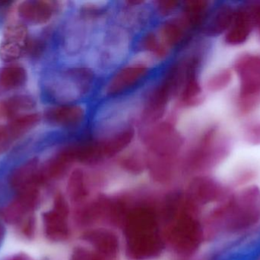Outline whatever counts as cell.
Instances as JSON below:
<instances>
[{
  "instance_id": "6da1fadb",
  "label": "cell",
  "mask_w": 260,
  "mask_h": 260,
  "mask_svg": "<svg viewBox=\"0 0 260 260\" xmlns=\"http://www.w3.org/2000/svg\"><path fill=\"white\" fill-rule=\"evenodd\" d=\"M133 34L117 21L105 24L94 41V61L91 67L99 73L110 75L127 63L130 50L134 47Z\"/></svg>"
},
{
  "instance_id": "7a4b0ae2",
  "label": "cell",
  "mask_w": 260,
  "mask_h": 260,
  "mask_svg": "<svg viewBox=\"0 0 260 260\" xmlns=\"http://www.w3.org/2000/svg\"><path fill=\"white\" fill-rule=\"evenodd\" d=\"M98 79L99 73L91 65L76 64L50 79L47 93L56 105L83 103L94 93Z\"/></svg>"
},
{
  "instance_id": "3957f363",
  "label": "cell",
  "mask_w": 260,
  "mask_h": 260,
  "mask_svg": "<svg viewBox=\"0 0 260 260\" xmlns=\"http://www.w3.org/2000/svg\"><path fill=\"white\" fill-rule=\"evenodd\" d=\"M126 250L133 259H149L160 251L161 241L157 232L155 214L139 208L132 211L125 221Z\"/></svg>"
},
{
  "instance_id": "277c9868",
  "label": "cell",
  "mask_w": 260,
  "mask_h": 260,
  "mask_svg": "<svg viewBox=\"0 0 260 260\" xmlns=\"http://www.w3.org/2000/svg\"><path fill=\"white\" fill-rule=\"evenodd\" d=\"M230 140L216 125L205 129L189 147L183 166L189 170H204L221 163L230 153Z\"/></svg>"
},
{
  "instance_id": "5b68a950",
  "label": "cell",
  "mask_w": 260,
  "mask_h": 260,
  "mask_svg": "<svg viewBox=\"0 0 260 260\" xmlns=\"http://www.w3.org/2000/svg\"><path fill=\"white\" fill-rule=\"evenodd\" d=\"M257 186L240 189L229 197L218 207L215 216L222 222L226 230L238 232L246 230L260 218V194Z\"/></svg>"
},
{
  "instance_id": "8992f818",
  "label": "cell",
  "mask_w": 260,
  "mask_h": 260,
  "mask_svg": "<svg viewBox=\"0 0 260 260\" xmlns=\"http://www.w3.org/2000/svg\"><path fill=\"white\" fill-rule=\"evenodd\" d=\"M139 138L149 155L165 158L177 159L186 145L185 136L171 119L142 127Z\"/></svg>"
},
{
  "instance_id": "52a82bcc",
  "label": "cell",
  "mask_w": 260,
  "mask_h": 260,
  "mask_svg": "<svg viewBox=\"0 0 260 260\" xmlns=\"http://www.w3.org/2000/svg\"><path fill=\"white\" fill-rule=\"evenodd\" d=\"M232 70L239 82L238 110L241 114H250L260 106V54L242 53L235 60Z\"/></svg>"
},
{
  "instance_id": "ba28073f",
  "label": "cell",
  "mask_w": 260,
  "mask_h": 260,
  "mask_svg": "<svg viewBox=\"0 0 260 260\" xmlns=\"http://www.w3.org/2000/svg\"><path fill=\"white\" fill-rule=\"evenodd\" d=\"M151 62L136 60L129 61L108 76L102 86L105 99H122L129 96L145 85L153 73Z\"/></svg>"
},
{
  "instance_id": "9c48e42d",
  "label": "cell",
  "mask_w": 260,
  "mask_h": 260,
  "mask_svg": "<svg viewBox=\"0 0 260 260\" xmlns=\"http://www.w3.org/2000/svg\"><path fill=\"white\" fill-rule=\"evenodd\" d=\"M99 25L76 12L67 22L62 34V45L66 52L70 56H82L94 45L98 35L95 31Z\"/></svg>"
},
{
  "instance_id": "30bf717a",
  "label": "cell",
  "mask_w": 260,
  "mask_h": 260,
  "mask_svg": "<svg viewBox=\"0 0 260 260\" xmlns=\"http://www.w3.org/2000/svg\"><path fill=\"white\" fill-rule=\"evenodd\" d=\"M168 241L178 253L190 254L200 245L201 228L190 214L181 213L168 230Z\"/></svg>"
},
{
  "instance_id": "8fae6325",
  "label": "cell",
  "mask_w": 260,
  "mask_h": 260,
  "mask_svg": "<svg viewBox=\"0 0 260 260\" xmlns=\"http://www.w3.org/2000/svg\"><path fill=\"white\" fill-rule=\"evenodd\" d=\"M44 118L53 126L69 131H77L85 125L88 111L83 103L56 105L45 111Z\"/></svg>"
},
{
  "instance_id": "7c38bea8",
  "label": "cell",
  "mask_w": 260,
  "mask_h": 260,
  "mask_svg": "<svg viewBox=\"0 0 260 260\" xmlns=\"http://www.w3.org/2000/svg\"><path fill=\"white\" fill-rule=\"evenodd\" d=\"M28 44L27 27L19 21H12L5 30L0 44V58L7 62L18 60L27 50Z\"/></svg>"
},
{
  "instance_id": "4fadbf2b",
  "label": "cell",
  "mask_w": 260,
  "mask_h": 260,
  "mask_svg": "<svg viewBox=\"0 0 260 260\" xmlns=\"http://www.w3.org/2000/svg\"><path fill=\"white\" fill-rule=\"evenodd\" d=\"M69 209L65 198L61 195H56L52 210L44 214V232L52 241H63L70 235L67 218Z\"/></svg>"
},
{
  "instance_id": "5bb4252c",
  "label": "cell",
  "mask_w": 260,
  "mask_h": 260,
  "mask_svg": "<svg viewBox=\"0 0 260 260\" xmlns=\"http://www.w3.org/2000/svg\"><path fill=\"white\" fill-rule=\"evenodd\" d=\"M39 187L30 188L18 192L16 198L4 208L2 217L9 224L22 222L39 203Z\"/></svg>"
},
{
  "instance_id": "9a60e30c",
  "label": "cell",
  "mask_w": 260,
  "mask_h": 260,
  "mask_svg": "<svg viewBox=\"0 0 260 260\" xmlns=\"http://www.w3.org/2000/svg\"><path fill=\"white\" fill-rule=\"evenodd\" d=\"M255 31L250 5L237 6L235 18L224 35L226 44L232 47L245 44Z\"/></svg>"
},
{
  "instance_id": "2e32d148",
  "label": "cell",
  "mask_w": 260,
  "mask_h": 260,
  "mask_svg": "<svg viewBox=\"0 0 260 260\" xmlns=\"http://www.w3.org/2000/svg\"><path fill=\"white\" fill-rule=\"evenodd\" d=\"M157 31L171 51L181 48L188 44L192 32L179 14L163 19Z\"/></svg>"
},
{
  "instance_id": "e0dca14e",
  "label": "cell",
  "mask_w": 260,
  "mask_h": 260,
  "mask_svg": "<svg viewBox=\"0 0 260 260\" xmlns=\"http://www.w3.org/2000/svg\"><path fill=\"white\" fill-rule=\"evenodd\" d=\"M57 2L30 0L20 3L18 15L24 21L32 24H44L49 22L60 9Z\"/></svg>"
},
{
  "instance_id": "ac0fdd59",
  "label": "cell",
  "mask_w": 260,
  "mask_h": 260,
  "mask_svg": "<svg viewBox=\"0 0 260 260\" xmlns=\"http://www.w3.org/2000/svg\"><path fill=\"white\" fill-rule=\"evenodd\" d=\"M237 6L229 3H222L211 10L209 17L203 26V33L210 38L224 36L233 21Z\"/></svg>"
},
{
  "instance_id": "d6986e66",
  "label": "cell",
  "mask_w": 260,
  "mask_h": 260,
  "mask_svg": "<svg viewBox=\"0 0 260 260\" xmlns=\"http://www.w3.org/2000/svg\"><path fill=\"white\" fill-rule=\"evenodd\" d=\"M43 180L38 159H31L13 170L9 177V184L17 191L39 187Z\"/></svg>"
},
{
  "instance_id": "ffe728a7",
  "label": "cell",
  "mask_w": 260,
  "mask_h": 260,
  "mask_svg": "<svg viewBox=\"0 0 260 260\" xmlns=\"http://www.w3.org/2000/svg\"><path fill=\"white\" fill-rule=\"evenodd\" d=\"M134 47L139 53L147 55L154 61H165L171 53L155 28H148L142 32L135 41Z\"/></svg>"
},
{
  "instance_id": "44dd1931",
  "label": "cell",
  "mask_w": 260,
  "mask_h": 260,
  "mask_svg": "<svg viewBox=\"0 0 260 260\" xmlns=\"http://www.w3.org/2000/svg\"><path fill=\"white\" fill-rule=\"evenodd\" d=\"M85 239L92 246L94 253L103 260H111L117 256L119 251V241L117 236L104 229L91 230L85 235Z\"/></svg>"
},
{
  "instance_id": "7402d4cb",
  "label": "cell",
  "mask_w": 260,
  "mask_h": 260,
  "mask_svg": "<svg viewBox=\"0 0 260 260\" xmlns=\"http://www.w3.org/2000/svg\"><path fill=\"white\" fill-rule=\"evenodd\" d=\"M210 3L205 0H188L181 3L179 15L192 32L203 28L210 13Z\"/></svg>"
},
{
  "instance_id": "603a6c76",
  "label": "cell",
  "mask_w": 260,
  "mask_h": 260,
  "mask_svg": "<svg viewBox=\"0 0 260 260\" xmlns=\"http://www.w3.org/2000/svg\"><path fill=\"white\" fill-rule=\"evenodd\" d=\"M35 105V99L26 95H18L0 100V120L14 119L21 111L32 109Z\"/></svg>"
},
{
  "instance_id": "cb8c5ba5",
  "label": "cell",
  "mask_w": 260,
  "mask_h": 260,
  "mask_svg": "<svg viewBox=\"0 0 260 260\" xmlns=\"http://www.w3.org/2000/svg\"><path fill=\"white\" fill-rule=\"evenodd\" d=\"M122 153L119 159V163L122 168L133 174H139L144 169H148V154L145 148H132Z\"/></svg>"
},
{
  "instance_id": "d4e9b609",
  "label": "cell",
  "mask_w": 260,
  "mask_h": 260,
  "mask_svg": "<svg viewBox=\"0 0 260 260\" xmlns=\"http://www.w3.org/2000/svg\"><path fill=\"white\" fill-rule=\"evenodd\" d=\"M222 187L224 186L219 182L206 177H197L191 185L192 195L201 201L215 200L221 195Z\"/></svg>"
},
{
  "instance_id": "484cf974",
  "label": "cell",
  "mask_w": 260,
  "mask_h": 260,
  "mask_svg": "<svg viewBox=\"0 0 260 260\" xmlns=\"http://www.w3.org/2000/svg\"><path fill=\"white\" fill-rule=\"evenodd\" d=\"M25 69L21 66L12 65L0 70V87L4 90L20 88L27 81Z\"/></svg>"
},
{
  "instance_id": "4316f807",
  "label": "cell",
  "mask_w": 260,
  "mask_h": 260,
  "mask_svg": "<svg viewBox=\"0 0 260 260\" xmlns=\"http://www.w3.org/2000/svg\"><path fill=\"white\" fill-rule=\"evenodd\" d=\"M41 119V116L38 113L19 114L12 119L8 125L12 140H15L30 131L39 123Z\"/></svg>"
},
{
  "instance_id": "83f0119b",
  "label": "cell",
  "mask_w": 260,
  "mask_h": 260,
  "mask_svg": "<svg viewBox=\"0 0 260 260\" xmlns=\"http://www.w3.org/2000/svg\"><path fill=\"white\" fill-rule=\"evenodd\" d=\"M67 189L69 196L73 203H80L86 198L88 193V186L86 177L82 169L78 168L72 172L69 178Z\"/></svg>"
},
{
  "instance_id": "f1b7e54d",
  "label": "cell",
  "mask_w": 260,
  "mask_h": 260,
  "mask_svg": "<svg viewBox=\"0 0 260 260\" xmlns=\"http://www.w3.org/2000/svg\"><path fill=\"white\" fill-rule=\"evenodd\" d=\"M234 73L232 68L220 69L212 73L207 80L205 87L210 93H220L229 88L234 79Z\"/></svg>"
},
{
  "instance_id": "f546056e",
  "label": "cell",
  "mask_w": 260,
  "mask_h": 260,
  "mask_svg": "<svg viewBox=\"0 0 260 260\" xmlns=\"http://www.w3.org/2000/svg\"><path fill=\"white\" fill-rule=\"evenodd\" d=\"M181 3L174 0H159L153 3L152 9L154 15L163 18V19L174 16L177 12H180Z\"/></svg>"
},
{
  "instance_id": "4dcf8cb0",
  "label": "cell",
  "mask_w": 260,
  "mask_h": 260,
  "mask_svg": "<svg viewBox=\"0 0 260 260\" xmlns=\"http://www.w3.org/2000/svg\"><path fill=\"white\" fill-rule=\"evenodd\" d=\"M244 141L253 146H260V121L251 122L243 130Z\"/></svg>"
},
{
  "instance_id": "1f68e13d",
  "label": "cell",
  "mask_w": 260,
  "mask_h": 260,
  "mask_svg": "<svg viewBox=\"0 0 260 260\" xmlns=\"http://www.w3.org/2000/svg\"><path fill=\"white\" fill-rule=\"evenodd\" d=\"M20 225L21 233L26 238H31L35 235V221L33 215L27 216L22 222L20 223Z\"/></svg>"
},
{
  "instance_id": "d6a6232c",
  "label": "cell",
  "mask_w": 260,
  "mask_h": 260,
  "mask_svg": "<svg viewBox=\"0 0 260 260\" xmlns=\"http://www.w3.org/2000/svg\"><path fill=\"white\" fill-rule=\"evenodd\" d=\"M71 260H103L94 251L85 249H77L73 253Z\"/></svg>"
},
{
  "instance_id": "836d02e7",
  "label": "cell",
  "mask_w": 260,
  "mask_h": 260,
  "mask_svg": "<svg viewBox=\"0 0 260 260\" xmlns=\"http://www.w3.org/2000/svg\"><path fill=\"white\" fill-rule=\"evenodd\" d=\"M250 7L254 23L255 30L257 31L260 34V2L250 4Z\"/></svg>"
},
{
  "instance_id": "e575fe53",
  "label": "cell",
  "mask_w": 260,
  "mask_h": 260,
  "mask_svg": "<svg viewBox=\"0 0 260 260\" xmlns=\"http://www.w3.org/2000/svg\"><path fill=\"white\" fill-rule=\"evenodd\" d=\"M12 141L8 125H0V143H11Z\"/></svg>"
},
{
  "instance_id": "d590c367",
  "label": "cell",
  "mask_w": 260,
  "mask_h": 260,
  "mask_svg": "<svg viewBox=\"0 0 260 260\" xmlns=\"http://www.w3.org/2000/svg\"><path fill=\"white\" fill-rule=\"evenodd\" d=\"M6 260H32L27 255L24 253H18V254L14 255L10 258Z\"/></svg>"
},
{
  "instance_id": "8d00e7d4",
  "label": "cell",
  "mask_w": 260,
  "mask_h": 260,
  "mask_svg": "<svg viewBox=\"0 0 260 260\" xmlns=\"http://www.w3.org/2000/svg\"><path fill=\"white\" fill-rule=\"evenodd\" d=\"M10 145L11 143H0V156L9 149Z\"/></svg>"
},
{
  "instance_id": "74e56055",
  "label": "cell",
  "mask_w": 260,
  "mask_h": 260,
  "mask_svg": "<svg viewBox=\"0 0 260 260\" xmlns=\"http://www.w3.org/2000/svg\"><path fill=\"white\" fill-rule=\"evenodd\" d=\"M5 237V229L3 227V226L0 224V244L3 242V239H4Z\"/></svg>"
}]
</instances>
